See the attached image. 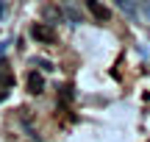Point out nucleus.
<instances>
[{
  "instance_id": "1a4fd4ad",
  "label": "nucleus",
  "mask_w": 150,
  "mask_h": 142,
  "mask_svg": "<svg viewBox=\"0 0 150 142\" xmlns=\"http://www.w3.org/2000/svg\"><path fill=\"white\" fill-rule=\"evenodd\" d=\"M142 14H145L147 20H150V3H147V0H145V3H142Z\"/></svg>"
},
{
  "instance_id": "7ed1b4c3",
  "label": "nucleus",
  "mask_w": 150,
  "mask_h": 142,
  "mask_svg": "<svg viewBox=\"0 0 150 142\" xmlns=\"http://www.w3.org/2000/svg\"><path fill=\"white\" fill-rule=\"evenodd\" d=\"M28 92H31V95H42L45 92V78L39 75L36 70L28 72Z\"/></svg>"
},
{
  "instance_id": "f03ea898",
  "label": "nucleus",
  "mask_w": 150,
  "mask_h": 142,
  "mask_svg": "<svg viewBox=\"0 0 150 142\" xmlns=\"http://www.w3.org/2000/svg\"><path fill=\"white\" fill-rule=\"evenodd\" d=\"M14 89V75L8 70H0V103L8 98V92Z\"/></svg>"
},
{
  "instance_id": "9d476101",
  "label": "nucleus",
  "mask_w": 150,
  "mask_h": 142,
  "mask_svg": "<svg viewBox=\"0 0 150 142\" xmlns=\"http://www.w3.org/2000/svg\"><path fill=\"white\" fill-rule=\"evenodd\" d=\"M3 11H6V0H0V14H3Z\"/></svg>"
},
{
  "instance_id": "39448f33",
  "label": "nucleus",
  "mask_w": 150,
  "mask_h": 142,
  "mask_svg": "<svg viewBox=\"0 0 150 142\" xmlns=\"http://www.w3.org/2000/svg\"><path fill=\"white\" fill-rule=\"evenodd\" d=\"M64 17H67L70 22H72V25H78V22H81V11L75 9L72 3H67V6H64Z\"/></svg>"
},
{
  "instance_id": "6e6552de",
  "label": "nucleus",
  "mask_w": 150,
  "mask_h": 142,
  "mask_svg": "<svg viewBox=\"0 0 150 142\" xmlns=\"http://www.w3.org/2000/svg\"><path fill=\"white\" fill-rule=\"evenodd\" d=\"M36 64H39V67H42V70H45V72H50V70H53V64H50V61H47V59H39V61H36Z\"/></svg>"
},
{
  "instance_id": "423d86ee",
  "label": "nucleus",
  "mask_w": 150,
  "mask_h": 142,
  "mask_svg": "<svg viewBox=\"0 0 150 142\" xmlns=\"http://www.w3.org/2000/svg\"><path fill=\"white\" fill-rule=\"evenodd\" d=\"M72 87H61V106H67V103H72Z\"/></svg>"
},
{
  "instance_id": "20e7f679",
  "label": "nucleus",
  "mask_w": 150,
  "mask_h": 142,
  "mask_svg": "<svg viewBox=\"0 0 150 142\" xmlns=\"http://www.w3.org/2000/svg\"><path fill=\"white\" fill-rule=\"evenodd\" d=\"M86 9L92 11V17H95V20H100V22L108 20V9L100 3V0H86Z\"/></svg>"
},
{
  "instance_id": "0eeeda50",
  "label": "nucleus",
  "mask_w": 150,
  "mask_h": 142,
  "mask_svg": "<svg viewBox=\"0 0 150 142\" xmlns=\"http://www.w3.org/2000/svg\"><path fill=\"white\" fill-rule=\"evenodd\" d=\"M117 6H120V9H122V11H128L131 17H136V6L131 3V0H117Z\"/></svg>"
},
{
  "instance_id": "f257e3e1",
  "label": "nucleus",
  "mask_w": 150,
  "mask_h": 142,
  "mask_svg": "<svg viewBox=\"0 0 150 142\" xmlns=\"http://www.w3.org/2000/svg\"><path fill=\"white\" fill-rule=\"evenodd\" d=\"M31 36L36 39L39 45H53L56 42V28L50 22H33L31 25Z\"/></svg>"
}]
</instances>
